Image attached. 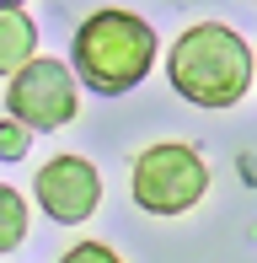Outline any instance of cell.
<instances>
[{
    "label": "cell",
    "instance_id": "cell-8",
    "mask_svg": "<svg viewBox=\"0 0 257 263\" xmlns=\"http://www.w3.org/2000/svg\"><path fill=\"white\" fill-rule=\"evenodd\" d=\"M27 151H32V129L6 113V118H0V161H22Z\"/></svg>",
    "mask_w": 257,
    "mask_h": 263
},
{
    "label": "cell",
    "instance_id": "cell-1",
    "mask_svg": "<svg viewBox=\"0 0 257 263\" xmlns=\"http://www.w3.org/2000/svg\"><path fill=\"white\" fill-rule=\"evenodd\" d=\"M166 81L193 107H236L257 81V54L225 22H193L166 54Z\"/></svg>",
    "mask_w": 257,
    "mask_h": 263
},
{
    "label": "cell",
    "instance_id": "cell-6",
    "mask_svg": "<svg viewBox=\"0 0 257 263\" xmlns=\"http://www.w3.org/2000/svg\"><path fill=\"white\" fill-rule=\"evenodd\" d=\"M27 59H38V27L22 6H0V76H16Z\"/></svg>",
    "mask_w": 257,
    "mask_h": 263
},
{
    "label": "cell",
    "instance_id": "cell-9",
    "mask_svg": "<svg viewBox=\"0 0 257 263\" xmlns=\"http://www.w3.org/2000/svg\"><path fill=\"white\" fill-rule=\"evenodd\" d=\"M59 263H123V258L113 253L108 242H75V247H70V253L59 258Z\"/></svg>",
    "mask_w": 257,
    "mask_h": 263
},
{
    "label": "cell",
    "instance_id": "cell-5",
    "mask_svg": "<svg viewBox=\"0 0 257 263\" xmlns=\"http://www.w3.org/2000/svg\"><path fill=\"white\" fill-rule=\"evenodd\" d=\"M32 199L43 204L49 220L80 226V220H91L97 204H102V172L86 156H54V161L38 166V177H32Z\"/></svg>",
    "mask_w": 257,
    "mask_h": 263
},
{
    "label": "cell",
    "instance_id": "cell-10",
    "mask_svg": "<svg viewBox=\"0 0 257 263\" xmlns=\"http://www.w3.org/2000/svg\"><path fill=\"white\" fill-rule=\"evenodd\" d=\"M0 6H22V0H0Z\"/></svg>",
    "mask_w": 257,
    "mask_h": 263
},
{
    "label": "cell",
    "instance_id": "cell-3",
    "mask_svg": "<svg viewBox=\"0 0 257 263\" xmlns=\"http://www.w3.org/2000/svg\"><path fill=\"white\" fill-rule=\"evenodd\" d=\"M128 194L145 215H188L198 199L209 194V161L198 156L182 140H156L134 156V172H128Z\"/></svg>",
    "mask_w": 257,
    "mask_h": 263
},
{
    "label": "cell",
    "instance_id": "cell-2",
    "mask_svg": "<svg viewBox=\"0 0 257 263\" xmlns=\"http://www.w3.org/2000/svg\"><path fill=\"white\" fill-rule=\"evenodd\" d=\"M156 49H161V38L145 16H134L123 6H102L75 27L70 59H75L80 86L102 91V97H123V91H134L150 76Z\"/></svg>",
    "mask_w": 257,
    "mask_h": 263
},
{
    "label": "cell",
    "instance_id": "cell-7",
    "mask_svg": "<svg viewBox=\"0 0 257 263\" xmlns=\"http://www.w3.org/2000/svg\"><path fill=\"white\" fill-rule=\"evenodd\" d=\"M27 199L16 194L11 183H0V253H16L22 242H27Z\"/></svg>",
    "mask_w": 257,
    "mask_h": 263
},
{
    "label": "cell",
    "instance_id": "cell-4",
    "mask_svg": "<svg viewBox=\"0 0 257 263\" xmlns=\"http://www.w3.org/2000/svg\"><path fill=\"white\" fill-rule=\"evenodd\" d=\"M6 113L22 118L32 135L65 129L70 118L80 113V76H75V65L49 59V54L27 59V65L11 76V86H6Z\"/></svg>",
    "mask_w": 257,
    "mask_h": 263
}]
</instances>
